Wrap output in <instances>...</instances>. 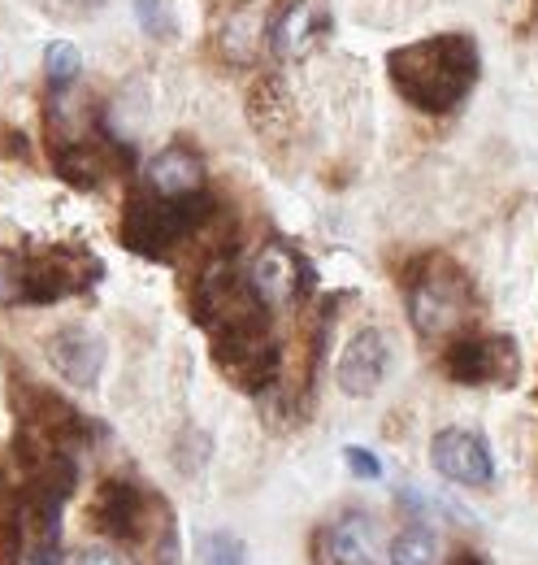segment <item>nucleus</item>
<instances>
[{
	"mask_svg": "<svg viewBox=\"0 0 538 565\" xmlns=\"http://www.w3.org/2000/svg\"><path fill=\"white\" fill-rule=\"evenodd\" d=\"M387 74L412 109L443 118L470 96L473 78H477V44L473 35H461V31L430 35V40L396 49L387 57Z\"/></svg>",
	"mask_w": 538,
	"mask_h": 565,
	"instance_id": "1",
	"label": "nucleus"
},
{
	"mask_svg": "<svg viewBox=\"0 0 538 565\" xmlns=\"http://www.w3.org/2000/svg\"><path fill=\"white\" fill-rule=\"evenodd\" d=\"M100 279V262L87 248L0 253V300L4 305H53L78 296Z\"/></svg>",
	"mask_w": 538,
	"mask_h": 565,
	"instance_id": "2",
	"label": "nucleus"
},
{
	"mask_svg": "<svg viewBox=\"0 0 538 565\" xmlns=\"http://www.w3.org/2000/svg\"><path fill=\"white\" fill-rule=\"evenodd\" d=\"M204 222H213V201L196 196H157V192H134L122 210V244L139 257H170L183 239H192L204 231Z\"/></svg>",
	"mask_w": 538,
	"mask_h": 565,
	"instance_id": "3",
	"label": "nucleus"
},
{
	"mask_svg": "<svg viewBox=\"0 0 538 565\" xmlns=\"http://www.w3.org/2000/svg\"><path fill=\"white\" fill-rule=\"evenodd\" d=\"M473 309L470 279L448 257H426L421 270L408 279V318L426 340L461 335Z\"/></svg>",
	"mask_w": 538,
	"mask_h": 565,
	"instance_id": "4",
	"label": "nucleus"
},
{
	"mask_svg": "<svg viewBox=\"0 0 538 565\" xmlns=\"http://www.w3.org/2000/svg\"><path fill=\"white\" fill-rule=\"evenodd\" d=\"M213 361L217 370L244 387V392H266L282 370V349L269 335V327H248V331H226L213 335Z\"/></svg>",
	"mask_w": 538,
	"mask_h": 565,
	"instance_id": "5",
	"label": "nucleus"
},
{
	"mask_svg": "<svg viewBox=\"0 0 538 565\" xmlns=\"http://www.w3.org/2000/svg\"><path fill=\"white\" fill-rule=\"evenodd\" d=\"M443 370L452 383H513L521 370V356L508 335H452Z\"/></svg>",
	"mask_w": 538,
	"mask_h": 565,
	"instance_id": "6",
	"label": "nucleus"
},
{
	"mask_svg": "<svg viewBox=\"0 0 538 565\" xmlns=\"http://www.w3.org/2000/svg\"><path fill=\"white\" fill-rule=\"evenodd\" d=\"M152 504H157V495L134 488L131 479H105L96 500H92V526L114 535V540H139L157 522Z\"/></svg>",
	"mask_w": 538,
	"mask_h": 565,
	"instance_id": "7",
	"label": "nucleus"
},
{
	"mask_svg": "<svg viewBox=\"0 0 538 565\" xmlns=\"http://www.w3.org/2000/svg\"><path fill=\"white\" fill-rule=\"evenodd\" d=\"M248 282H252V291H257V300H261L266 309H278V305H291V300H300V296L309 291L313 270H309V262H304L295 248H287V244L273 239V244H266V248L252 257Z\"/></svg>",
	"mask_w": 538,
	"mask_h": 565,
	"instance_id": "8",
	"label": "nucleus"
},
{
	"mask_svg": "<svg viewBox=\"0 0 538 565\" xmlns=\"http://www.w3.org/2000/svg\"><path fill=\"white\" fill-rule=\"evenodd\" d=\"M430 461L443 479L461 483V488H486L495 479V466H491V452L486 444L473 435V430H461V426H448L434 435L430 444Z\"/></svg>",
	"mask_w": 538,
	"mask_h": 565,
	"instance_id": "9",
	"label": "nucleus"
},
{
	"mask_svg": "<svg viewBox=\"0 0 538 565\" xmlns=\"http://www.w3.org/2000/svg\"><path fill=\"white\" fill-rule=\"evenodd\" d=\"M331 35V4L326 0H287L273 18L269 44L278 57H304Z\"/></svg>",
	"mask_w": 538,
	"mask_h": 565,
	"instance_id": "10",
	"label": "nucleus"
},
{
	"mask_svg": "<svg viewBox=\"0 0 538 565\" xmlns=\"http://www.w3.org/2000/svg\"><path fill=\"white\" fill-rule=\"evenodd\" d=\"M387 361H391V353H387L383 331H374V327L356 331L338 356V387L347 396H374L387 379Z\"/></svg>",
	"mask_w": 538,
	"mask_h": 565,
	"instance_id": "11",
	"label": "nucleus"
},
{
	"mask_svg": "<svg viewBox=\"0 0 538 565\" xmlns=\"http://www.w3.org/2000/svg\"><path fill=\"white\" fill-rule=\"evenodd\" d=\"M49 361L57 374H66L74 387H96L100 370H105V340L87 327H62L57 335H49Z\"/></svg>",
	"mask_w": 538,
	"mask_h": 565,
	"instance_id": "12",
	"label": "nucleus"
},
{
	"mask_svg": "<svg viewBox=\"0 0 538 565\" xmlns=\"http://www.w3.org/2000/svg\"><path fill=\"white\" fill-rule=\"evenodd\" d=\"M148 188L157 196H196L204 192V166L192 148H161L152 161H148Z\"/></svg>",
	"mask_w": 538,
	"mask_h": 565,
	"instance_id": "13",
	"label": "nucleus"
},
{
	"mask_svg": "<svg viewBox=\"0 0 538 565\" xmlns=\"http://www.w3.org/2000/svg\"><path fill=\"white\" fill-rule=\"evenodd\" d=\"M53 166H57V174L66 179L69 188H100L105 179H109V152L105 148H96V143H83V140H69V143H57L53 148Z\"/></svg>",
	"mask_w": 538,
	"mask_h": 565,
	"instance_id": "14",
	"label": "nucleus"
},
{
	"mask_svg": "<svg viewBox=\"0 0 538 565\" xmlns=\"http://www.w3.org/2000/svg\"><path fill=\"white\" fill-rule=\"evenodd\" d=\"M326 544H331V562L335 565H374V557H378L374 522L365 513H343L331 526Z\"/></svg>",
	"mask_w": 538,
	"mask_h": 565,
	"instance_id": "15",
	"label": "nucleus"
},
{
	"mask_svg": "<svg viewBox=\"0 0 538 565\" xmlns=\"http://www.w3.org/2000/svg\"><path fill=\"white\" fill-rule=\"evenodd\" d=\"M439 548H434V531L430 526H408L391 544V565H434Z\"/></svg>",
	"mask_w": 538,
	"mask_h": 565,
	"instance_id": "16",
	"label": "nucleus"
},
{
	"mask_svg": "<svg viewBox=\"0 0 538 565\" xmlns=\"http://www.w3.org/2000/svg\"><path fill=\"white\" fill-rule=\"evenodd\" d=\"M134 22L152 40H170L179 31V18H174V4L170 0H134Z\"/></svg>",
	"mask_w": 538,
	"mask_h": 565,
	"instance_id": "17",
	"label": "nucleus"
},
{
	"mask_svg": "<svg viewBox=\"0 0 538 565\" xmlns=\"http://www.w3.org/2000/svg\"><path fill=\"white\" fill-rule=\"evenodd\" d=\"M44 71H49V83H53L57 92H66L69 83L83 74V57H78L74 44L57 40V44H49V53H44Z\"/></svg>",
	"mask_w": 538,
	"mask_h": 565,
	"instance_id": "18",
	"label": "nucleus"
},
{
	"mask_svg": "<svg viewBox=\"0 0 538 565\" xmlns=\"http://www.w3.org/2000/svg\"><path fill=\"white\" fill-rule=\"evenodd\" d=\"M244 540L230 531H208L201 535V565H244Z\"/></svg>",
	"mask_w": 538,
	"mask_h": 565,
	"instance_id": "19",
	"label": "nucleus"
},
{
	"mask_svg": "<svg viewBox=\"0 0 538 565\" xmlns=\"http://www.w3.org/2000/svg\"><path fill=\"white\" fill-rule=\"evenodd\" d=\"M74 565H134V562H131V553L118 548V544H92V548L78 553Z\"/></svg>",
	"mask_w": 538,
	"mask_h": 565,
	"instance_id": "20",
	"label": "nucleus"
},
{
	"mask_svg": "<svg viewBox=\"0 0 538 565\" xmlns=\"http://www.w3.org/2000/svg\"><path fill=\"white\" fill-rule=\"evenodd\" d=\"M343 461H347V470H352L356 479H383V461H378L374 452H365V448H347Z\"/></svg>",
	"mask_w": 538,
	"mask_h": 565,
	"instance_id": "21",
	"label": "nucleus"
},
{
	"mask_svg": "<svg viewBox=\"0 0 538 565\" xmlns=\"http://www.w3.org/2000/svg\"><path fill=\"white\" fill-rule=\"evenodd\" d=\"M69 4H96V0H69Z\"/></svg>",
	"mask_w": 538,
	"mask_h": 565,
	"instance_id": "22",
	"label": "nucleus"
}]
</instances>
